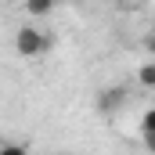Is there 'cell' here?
I'll list each match as a JSON object with an SVG mask.
<instances>
[{"label":"cell","instance_id":"1","mask_svg":"<svg viewBox=\"0 0 155 155\" xmlns=\"http://www.w3.org/2000/svg\"><path fill=\"white\" fill-rule=\"evenodd\" d=\"M47 47H51V40H47V33H43L40 25H18V33H15V51H18L22 58H43Z\"/></svg>","mask_w":155,"mask_h":155},{"label":"cell","instance_id":"2","mask_svg":"<svg viewBox=\"0 0 155 155\" xmlns=\"http://www.w3.org/2000/svg\"><path fill=\"white\" fill-rule=\"evenodd\" d=\"M123 101H126V87H108V90H101V94H97V112L112 116Z\"/></svg>","mask_w":155,"mask_h":155},{"label":"cell","instance_id":"3","mask_svg":"<svg viewBox=\"0 0 155 155\" xmlns=\"http://www.w3.org/2000/svg\"><path fill=\"white\" fill-rule=\"evenodd\" d=\"M58 7V0H25V11L33 15V18H43V15H51Z\"/></svg>","mask_w":155,"mask_h":155},{"label":"cell","instance_id":"4","mask_svg":"<svg viewBox=\"0 0 155 155\" xmlns=\"http://www.w3.org/2000/svg\"><path fill=\"white\" fill-rule=\"evenodd\" d=\"M137 83H141V87H148V90H155V61H148V65H141V69H137Z\"/></svg>","mask_w":155,"mask_h":155},{"label":"cell","instance_id":"5","mask_svg":"<svg viewBox=\"0 0 155 155\" xmlns=\"http://www.w3.org/2000/svg\"><path fill=\"white\" fill-rule=\"evenodd\" d=\"M0 155H29L25 144H0Z\"/></svg>","mask_w":155,"mask_h":155},{"label":"cell","instance_id":"6","mask_svg":"<svg viewBox=\"0 0 155 155\" xmlns=\"http://www.w3.org/2000/svg\"><path fill=\"white\" fill-rule=\"evenodd\" d=\"M141 130H155V105L144 112V116H141Z\"/></svg>","mask_w":155,"mask_h":155},{"label":"cell","instance_id":"7","mask_svg":"<svg viewBox=\"0 0 155 155\" xmlns=\"http://www.w3.org/2000/svg\"><path fill=\"white\" fill-rule=\"evenodd\" d=\"M144 148L155 155V130H144Z\"/></svg>","mask_w":155,"mask_h":155},{"label":"cell","instance_id":"8","mask_svg":"<svg viewBox=\"0 0 155 155\" xmlns=\"http://www.w3.org/2000/svg\"><path fill=\"white\" fill-rule=\"evenodd\" d=\"M144 47H148V54H152V58H155V29H152V33H148V36H144Z\"/></svg>","mask_w":155,"mask_h":155}]
</instances>
